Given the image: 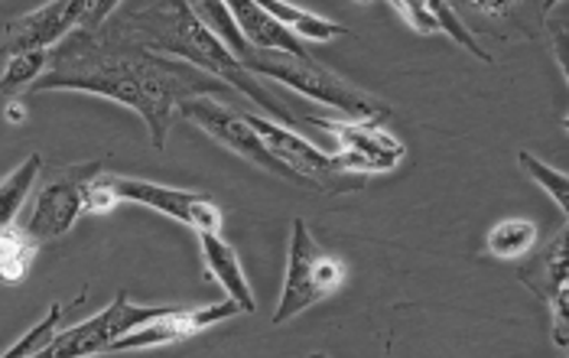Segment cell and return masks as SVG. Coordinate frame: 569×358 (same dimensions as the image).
I'll use <instances>...</instances> for the list:
<instances>
[{
  "label": "cell",
  "instance_id": "obj_23",
  "mask_svg": "<svg viewBox=\"0 0 569 358\" xmlns=\"http://www.w3.org/2000/svg\"><path fill=\"white\" fill-rule=\"evenodd\" d=\"M62 304H52L49 310H46V316L20 339V342H13L7 352H3V358H20V356H43V349L56 339V329H59V322H62Z\"/></svg>",
  "mask_w": 569,
  "mask_h": 358
},
{
  "label": "cell",
  "instance_id": "obj_26",
  "mask_svg": "<svg viewBox=\"0 0 569 358\" xmlns=\"http://www.w3.org/2000/svg\"><path fill=\"white\" fill-rule=\"evenodd\" d=\"M121 0H86V13H82V30H98L104 27L114 13H118Z\"/></svg>",
  "mask_w": 569,
  "mask_h": 358
},
{
  "label": "cell",
  "instance_id": "obj_1",
  "mask_svg": "<svg viewBox=\"0 0 569 358\" xmlns=\"http://www.w3.org/2000/svg\"><path fill=\"white\" fill-rule=\"evenodd\" d=\"M43 91H86L131 108L147 125L157 150L167 147L182 101L199 95H238L199 66L131 40L114 17L98 30H76L52 49L49 69L30 95Z\"/></svg>",
  "mask_w": 569,
  "mask_h": 358
},
{
  "label": "cell",
  "instance_id": "obj_27",
  "mask_svg": "<svg viewBox=\"0 0 569 358\" xmlns=\"http://www.w3.org/2000/svg\"><path fill=\"white\" fill-rule=\"evenodd\" d=\"M553 56H557L569 86V30H563V27H553Z\"/></svg>",
  "mask_w": 569,
  "mask_h": 358
},
{
  "label": "cell",
  "instance_id": "obj_19",
  "mask_svg": "<svg viewBox=\"0 0 569 358\" xmlns=\"http://www.w3.org/2000/svg\"><path fill=\"white\" fill-rule=\"evenodd\" d=\"M43 173V157L40 153H30L17 170H10L3 182H0V225H13L20 209H23V199L30 196L33 182Z\"/></svg>",
  "mask_w": 569,
  "mask_h": 358
},
{
  "label": "cell",
  "instance_id": "obj_3",
  "mask_svg": "<svg viewBox=\"0 0 569 358\" xmlns=\"http://www.w3.org/2000/svg\"><path fill=\"white\" fill-rule=\"evenodd\" d=\"M244 66L251 72H258L261 79H277L287 89L300 91L319 105H329L336 111H342L346 118L355 121H371V125H385L391 118V105H385L381 98L368 95V91L355 89L342 76H336L329 66H322L316 56H293L283 49H254Z\"/></svg>",
  "mask_w": 569,
  "mask_h": 358
},
{
  "label": "cell",
  "instance_id": "obj_11",
  "mask_svg": "<svg viewBox=\"0 0 569 358\" xmlns=\"http://www.w3.org/2000/svg\"><path fill=\"white\" fill-rule=\"evenodd\" d=\"M86 0H49L43 7L10 17L3 23V59L30 49H56L66 37L82 30Z\"/></svg>",
  "mask_w": 569,
  "mask_h": 358
},
{
  "label": "cell",
  "instance_id": "obj_4",
  "mask_svg": "<svg viewBox=\"0 0 569 358\" xmlns=\"http://www.w3.org/2000/svg\"><path fill=\"white\" fill-rule=\"evenodd\" d=\"M346 277H349L346 261L329 255V251H322L319 241L312 238L309 225L303 219H293L283 290H280V304H277V310L270 316V322L283 326V322L297 319L300 314H307L309 307H316L319 300L339 294Z\"/></svg>",
  "mask_w": 569,
  "mask_h": 358
},
{
  "label": "cell",
  "instance_id": "obj_31",
  "mask_svg": "<svg viewBox=\"0 0 569 358\" xmlns=\"http://www.w3.org/2000/svg\"><path fill=\"white\" fill-rule=\"evenodd\" d=\"M361 3H365V0H361Z\"/></svg>",
  "mask_w": 569,
  "mask_h": 358
},
{
  "label": "cell",
  "instance_id": "obj_21",
  "mask_svg": "<svg viewBox=\"0 0 569 358\" xmlns=\"http://www.w3.org/2000/svg\"><path fill=\"white\" fill-rule=\"evenodd\" d=\"M427 7H430V13L437 17L439 33H446L452 43L462 46L466 52H472L476 59H482V62L491 66V56H488V52H485V46L476 40V33L459 20V13L452 10V0H427Z\"/></svg>",
  "mask_w": 569,
  "mask_h": 358
},
{
  "label": "cell",
  "instance_id": "obj_14",
  "mask_svg": "<svg viewBox=\"0 0 569 358\" xmlns=\"http://www.w3.org/2000/svg\"><path fill=\"white\" fill-rule=\"evenodd\" d=\"M196 235H199L206 270L216 277V284L224 290V297H231L241 307V314H254L258 304H254L251 284L244 277V268L238 261V251L221 238V231H196Z\"/></svg>",
  "mask_w": 569,
  "mask_h": 358
},
{
  "label": "cell",
  "instance_id": "obj_16",
  "mask_svg": "<svg viewBox=\"0 0 569 358\" xmlns=\"http://www.w3.org/2000/svg\"><path fill=\"white\" fill-rule=\"evenodd\" d=\"M258 3L273 20H280L290 33H297L307 43H332L336 37H349V30L342 23H332V20H326L312 10H303L290 0H258Z\"/></svg>",
  "mask_w": 569,
  "mask_h": 358
},
{
  "label": "cell",
  "instance_id": "obj_10",
  "mask_svg": "<svg viewBox=\"0 0 569 358\" xmlns=\"http://www.w3.org/2000/svg\"><path fill=\"white\" fill-rule=\"evenodd\" d=\"M108 179L121 202L147 206L192 231H221V209L206 192L176 189V186H163V182H150V179L114 177V173H108Z\"/></svg>",
  "mask_w": 569,
  "mask_h": 358
},
{
  "label": "cell",
  "instance_id": "obj_5",
  "mask_svg": "<svg viewBox=\"0 0 569 358\" xmlns=\"http://www.w3.org/2000/svg\"><path fill=\"white\" fill-rule=\"evenodd\" d=\"M179 118L192 121L196 128H202L212 140H219L221 147H228L231 153L244 157L248 163H254V167H261V170L273 173V177L290 179V182H297V186L307 189L303 177H300L293 167H287V163L267 147V140L258 135V128L251 125V118H248V111H244L241 105H231V108H228V105L219 101L216 95H199V98L182 101Z\"/></svg>",
  "mask_w": 569,
  "mask_h": 358
},
{
  "label": "cell",
  "instance_id": "obj_18",
  "mask_svg": "<svg viewBox=\"0 0 569 358\" xmlns=\"http://www.w3.org/2000/svg\"><path fill=\"white\" fill-rule=\"evenodd\" d=\"M49 59H52V49H30V52L7 56L3 59V79H0L3 98L13 101V95H23V91L33 89L49 69Z\"/></svg>",
  "mask_w": 569,
  "mask_h": 358
},
{
  "label": "cell",
  "instance_id": "obj_15",
  "mask_svg": "<svg viewBox=\"0 0 569 358\" xmlns=\"http://www.w3.org/2000/svg\"><path fill=\"white\" fill-rule=\"evenodd\" d=\"M228 7H231L241 33L248 37L251 46H258V49H283V52H293V56H312L307 49V40L290 33L280 20H273L258 0H228Z\"/></svg>",
  "mask_w": 569,
  "mask_h": 358
},
{
  "label": "cell",
  "instance_id": "obj_20",
  "mask_svg": "<svg viewBox=\"0 0 569 358\" xmlns=\"http://www.w3.org/2000/svg\"><path fill=\"white\" fill-rule=\"evenodd\" d=\"M537 225L530 219H505L488 231V251L498 261H521L537 245Z\"/></svg>",
  "mask_w": 569,
  "mask_h": 358
},
{
  "label": "cell",
  "instance_id": "obj_12",
  "mask_svg": "<svg viewBox=\"0 0 569 358\" xmlns=\"http://www.w3.org/2000/svg\"><path fill=\"white\" fill-rule=\"evenodd\" d=\"M241 314V307L224 297L221 304H212V307H199V310H179V307H170L163 316L137 326L133 332L121 336L108 352H133V349H150V346H167V342H176V339H189L209 326H216L228 316Z\"/></svg>",
  "mask_w": 569,
  "mask_h": 358
},
{
  "label": "cell",
  "instance_id": "obj_17",
  "mask_svg": "<svg viewBox=\"0 0 569 358\" xmlns=\"http://www.w3.org/2000/svg\"><path fill=\"white\" fill-rule=\"evenodd\" d=\"M40 251V241L23 225H0V277L3 284H20Z\"/></svg>",
  "mask_w": 569,
  "mask_h": 358
},
{
  "label": "cell",
  "instance_id": "obj_2",
  "mask_svg": "<svg viewBox=\"0 0 569 358\" xmlns=\"http://www.w3.org/2000/svg\"><path fill=\"white\" fill-rule=\"evenodd\" d=\"M114 23L147 49L167 52L176 59H186L192 66H199L202 72L216 76L221 82H228L241 98H248L251 105H258V111L287 125V128H300L303 121L280 105V98L273 91L261 86V76L251 72L219 37L199 20V13L192 10L189 0H160L157 7L147 10H133V13H114Z\"/></svg>",
  "mask_w": 569,
  "mask_h": 358
},
{
  "label": "cell",
  "instance_id": "obj_24",
  "mask_svg": "<svg viewBox=\"0 0 569 358\" xmlns=\"http://www.w3.org/2000/svg\"><path fill=\"white\" fill-rule=\"evenodd\" d=\"M388 3L395 7L397 13H400L417 33H439L437 17L430 13L427 0H388Z\"/></svg>",
  "mask_w": 569,
  "mask_h": 358
},
{
  "label": "cell",
  "instance_id": "obj_9",
  "mask_svg": "<svg viewBox=\"0 0 569 358\" xmlns=\"http://www.w3.org/2000/svg\"><path fill=\"white\" fill-rule=\"evenodd\" d=\"M167 310L170 307H137L131 297L121 290L111 300V307H104L98 316H91V319L66 329V332H56V339L46 346L40 358H82L108 352L121 336H128L137 326L163 316Z\"/></svg>",
  "mask_w": 569,
  "mask_h": 358
},
{
  "label": "cell",
  "instance_id": "obj_13",
  "mask_svg": "<svg viewBox=\"0 0 569 358\" xmlns=\"http://www.w3.org/2000/svg\"><path fill=\"white\" fill-rule=\"evenodd\" d=\"M518 277L530 287V294L540 304H550L553 294L569 280V222L543 245L537 248L525 265L518 268Z\"/></svg>",
  "mask_w": 569,
  "mask_h": 358
},
{
  "label": "cell",
  "instance_id": "obj_22",
  "mask_svg": "<svg viewBox=\"0 0 569 358\" xmlns=\"http://www.w3.org/2000/svg\"><path fill=\"white\" fill-rule=\"evenodd\" d=\"M518 163H521V170H525L527 177L533 179L543 192H550L553 196V202L567 212L569 219V177L567 173H560V170H553L550 163H543L540 157H533V153H527L521 150L518 153Z\"/></svg>",
  "mask_w": 569,
  "mask_h": 358
},
{
  "label": "cell",
  "instance_id": "obj_29",
  "mask_svg": "<svg viewBox=\"0 0 569 358\" xmlns=\"http://www.w3.org/2000/svg\"><path fill=\"white\" fill-rule=\"evenodd\" d=\"M557 3H560V0H540V13L547 17V13H550V10H553Z\"/></svg>",
  "mask_w": 569,
  "mask_h": 358
},
{
  "label": "cell",
  "instance_id": "obj_30",
  "mask_svg": "<svg viewBox=\"0 0 569 358\" xmlns=\"http://www.w3.org/2000/svg\"><path fill=\"white\" fill-rule=\"evenodd\" d=\"M563 131H569V115H567V118H563Z\"/></svg>",
  "mask_w": 569,
  "mask_h": 358
},
{
  "label": "cell",
  "instance_id": "obj_7",
  "mask_svg": "<svg viewBox=\"0 0 569 358\" xmlns=\"http://www.w3.org/2000/svg\"><path fill=\"white\" fill-rule=\"evenodd\" d=\"M101 173V163H79V167H62L52 170L49 182L37 192V199L30 202V212L20 219V225L40 241H56L62 235H69V228L76 219L88 212L86 209V189L88 179Z\"/></svg>",
  "mask_w": 569,
  "mask_h": 358
},
{
  "label": "cell",
  "instance_id": "obj_28",
  "mask_svg": "<svg viewBox=\"0 0 569 358\" xmlns=\"http://www.w3.org/2000/svg\"><path fill=\"white\" fill-rule=\"evenodd\" d=\"M456 3L472 7V10L488 13V17H501V13H508V10L515 7V0H456Z\"/></svg>",
  "mask_w": 569,
  "mask_h": 358
},
{
  "label": "cell",
  "instance_id": "obj_25",
  "mask_svg": "<svg viewBox=\"0 0 569 358\" xmlns=\"http://www.w3.org/2000/svg\"><path fill=\"white\" fill-rule=\"evenodd\" d=\"M547 307L553 316V342L569 352V280L553 294V300Z\"/></svg>",
  "mask_w": 569,
  "mask_h": 358
},
{
  "label": "cell",
  "instance_id": "obj_8",
  "mask_svg": "<svg viewBox=\"0 0 569 358\" xmlns=\"http://www.w3.org/2000/svg\"><path fill=\"white\" fill-rule=\"evenodd\" d=\"M303 125L329 131L336 137L339 150H336V170L342 173H358V177H371V173H391L397 163L403 160L407 147L397 140L391 131H385L381 125L371 121H336V118H307Z\"/></svg>",
  "mask_w": 569,
  "mask_h": 358
},
{
  "label": "cell",
  "instance_id": "obj_6",
  "mask_svg": "<svg viewBox=\"0 0 569 358\" xmlns=\"http://www.w3.org/2000/svg\"><path fill=\"white\" fill-rule=\"evenodd\" d=\"M244 111H248L251 125L258 128V135L267 140V147H270L287 167H293V170L303 177L307 189H316V192H322V196H342V192H358V189H365V177L336 170V160H332L329 153H322L319 147H312L307 137L297 135V128H287V125H280V121H273V118H267V115H258V111H251V108H244Z\"/></svg>",
  "mask_w": 569,
  "mask_h": 358
}]
</instances>
